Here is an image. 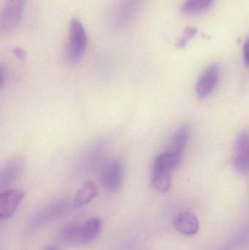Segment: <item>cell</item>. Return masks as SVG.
I'll return each mask as SVG.
<instances>
[{
  "label": "cell",
  "instance_id": "9c48e42d",
  "mask_svg": "<svg viewBox=\"0 0 249 250\" xmlns=\"http://www.w3.org/2000/svg\"><path fill=\"white\" fill-rule=\"evenodd\" d=\"M219 78V69L217 65L208 67L197 82L196 91L199 98L209 96L216 87Z\"/></svg>",
  "mask_w": 249,
  "mask_h": 250
},
{
  "label": "cell",
  "instance_id": "8992f818",
  "mask_svg": "<svg viewBox=\"0 0 249 250\" xmlns=\"http://www.w3.org/2000/svg\"><path fill=\"white\" fill-rule=\"evenodd\" d=\"M25 167L26 160L23 157H15L6 163L0 170V188H7L17 182Z\"/></svg>",
  "mask_w": 249,
  "mask_h": 250
},
{
  "label": "cell",
  "instance_id": "e0dca14e",
  "mask_svg": "<svg viewBox=\"0 0 249 250\" xmlns=\"http://www.w3.org/2000/svg\"><path fill=\"white\" fill-rule=\"evenodd\" d=\"M244 57L246 65L249 67V38L244 44Z\"/></svg>",
  "mask_w": 249,
  "mask_h": 250
},
{
  "label": "cell",
  "instance_id": "52a82bcc",
  "mask_svg": "<svg viewBox=\"0 0 249 250\" xmlns=\"http://www.w3.org/2000/svg\"><path fill=\"white\" fill-rule=\"evenodd\" d=\"M233 166L240 173L249 172V130L238 135L235 145Z\"/></svg>",
  "mask_w": 249,
  "mask_h": 250
},
{
  "label": "cell",
  "instance_id": "7a4b0ae2",
  "mask_svg": "<svg viewBox=\"0 0 249 250\" xmlns=\"http://www.w3.org/2000/svg\"><path fill=\"white\" fill-rule=\"evenodd\" d=\"M87 35L84 26L77 18H73L69 28L67 54L69 61L73 64L80 61L87 48Z\"/></svg>",
  "mask_w": 249,
  "mask_h": 250
},
{
  "label": "cell",
  "instance_id": "ba28073f",
  "mask_svg": "<svg viewBox=\"0 0 249 250\" xmlns=\"http://www.w3.org/2000/svg\"><path fill=\"white\" fill-rule=\"evenodd\" d=\"M24 192L19 189H7L0 195V219L7 220L14 214L23 198Z\"/></svg>",
  "mask_w": 249,
  "mask_h": 250
},
{
  "label": "cell",
  "instance_id": "2e32d148",
  "mask_svg": "<svg viewBox=\"0 0 249 250\" xmlns=\"http://www.w3.org/2000/svg\"><path fill=\"white\" fill-rule=\"evenodd\" d=\"M196 33H197V29L195 28H187L184 31V35L178 41V46H185L186 44L196 35Z\"/></svg>",
  "mask_w": 249,
  "mask_h": 250
},
{
  "label": "cell",
  "instance_id": "ac0fdd59",
  "mask_svg": "<svg viewBox=\"0 0 249 250\" xmlns=\"http://www.w3.org/2000/svg\"><path fill=\"white\" fill-rule=\"evenodd\" d=\"M13 54L17 58L20 59V60H24L26 57V51L20 48H15L14 51H13Z\"/></svg>",
  "mask_w": 249,
  "mask_h": 250
},
{
  "label": "cell",
  "instance_id": "8fae6325",
  "mask_svg": "<svg viewBox=\"0 0 249 250\" xmlns=\"http://www.w3.org/2000/svg\"><path fill=\"white\" fill-rule=\"evenodd\" d=\"M181 156L177 155L168 151L161 154L153 161L152 173L171 174V172L173 171L178 167L181 161Z\"/></svg>",
  "mask_w": 249,
  "mask_h": 250
},
{
  "label": "cell",
  "instance_id": "7c38bea8",
  "mask_svg": "<svg viewBox=\"0 0 249 250\" xmlns=\"http://www.w3.org/2000/svg\"><path fill=\"white\" fill-rule=\"evenodd\" d=\"M97 194L96 185L92 182H86L75 195L73 201V206L80 207L86 205L95 199Z\"/></svg>",
  "mask_w": 249,
  "mask_h": 250
},
{
  "label": "cell",
  "instance_id": "5b68a950",
  "mask_svg": "<svg viewBox=\"0 0 249 250\" xmlns=\"http://www.w3.org/2000/svg\"><path fill=\"white\" fill-rule=\"evenodd\" d=\"M124 178V167L119 160H111L103 167L101 180L104 188L114 192L119 190Z\"/></svg>",
  "mask_w": 249,
  "mask_h": 250
},
{
  "label": "cell",
  "instance_id": "d6986e66",
  "mask_svg": "<svg viewBox=\"0 0 249 250\" xmlns=\"http://www.w3.org/2000/svg\"><path fill=\"white\" fill-rule=\"evenodd\" d=\"M43 250H59L57 247L54 246V245H48V246L45 247L44 248Z\"/></svg>",
  "mask_w": 249,
  "mask_h": 250
},
{
  "label": "cell",
  "instance_id": "277c9868",
  "mask_svg": "<svg viewBox=\"0 0 249 250\" xmlns=\"http://www.w3.org/2000/svg\"><path fill=\"white\" fill-rule=\"evenodd\" d=\"M26 0H7L0 16V31L10 32L21 21Z\"/></svg>",
  "mask_w": 249,
  "mask_h": 250
},
{
  "label": "cell",
  "instance_id": "30bf717a",
  "mask_svg": "<svg viewBox=\"0 0 249 250\" xmlns=\"http://www.w3.org/2000/svg\"><path fill=\"white\" fill-rule=\"evenodd\" d=\"M174 227L181 234L192 236L200 230L198 219L192 213L183 211L179 213L173 222Z\"/></svg>",
  "mask_w": 249,
  "mask_h": 250
},
{
  "label": "cell",
  "instance_id": "4fadbf2b",
  "mask_svg": "<svg viewBox=\"0 0 249 250\" xmlns=\"http://www.w3.org/2000/svg\"><path fill=\"white\" fill-rule=\"evenodd\" d=\"M189 138H190V129L188 126H181L172 136L167 151L177 155H182L183 151L185 148Z\"/></svg>",
  "mask_w": 249,
  "mask_h": 250
},
{
  "label": "cell",
  "instance_id": "9a60e30c",
  "mask_svg": "<svg viewBox=\"0 0 249 250\" xmlns=\"http://www.w3.org/2000/svg\"><path fill=\"white\" fill-rule=\"evenodd\" d=\"M152 185L158 192H168L171 186V174L169 173H152Z\"/></svg>",
  "mask_w": 249,
  "mask_h": 250
},
{
  "label": "cell",
  "instance_id": "3957f363",
  "mask_svg": "<svg viewBox=\"0 0 249 250\" xmlns=\"http://www.w3.org/2000/svg\"><path fill=\"white\" fill-rule=\"evenodd\" d=\"M145 1L146 0H118L110 17L113 27L116 29L127 27L137 16Z\"/></svg>",
  "mask_w": 249,
  "mask_h": 250
},
{
  "label": "cell",
  "instance_id": "5bb4252c",
  "mask_svg": "<svg viewBox=\"0 0 249 250\" xmlns=\"http://www.w3.org/2000/svg\"><path fill=\"white\" fill-rule=\"evenodd\" d=\"M213 0H187L182 5V11L186 14L196 15L207 10Z\"/></svg>",
  "mask_w": 249,
  "mask_h": 250
},
{
  "label": "cell",
  "instance_id": "6da1fadb",
  "mask_svg": "<svg viewBox=\"0 0 249 250\" xmlns=\"http://www.w3.org/2000/svg\"><path fill=\"white\" fill-rule=\"evenodd\" d=\"M102 229V221L92 217L83 224L71 223L60 232L59 239L67 245H81L90 243L97 237Z\"/></svg>",
  "mask_w": 249,
  "mask_h": 250
}]
</instances>
